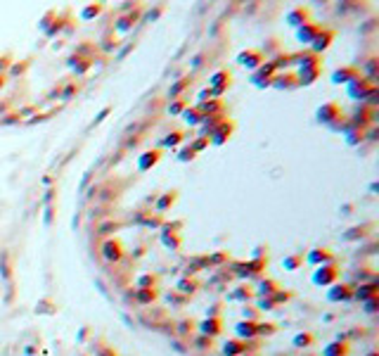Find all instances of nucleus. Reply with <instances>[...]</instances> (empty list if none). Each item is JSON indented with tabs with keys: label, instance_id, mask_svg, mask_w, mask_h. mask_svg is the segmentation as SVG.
Returning a JSON list of instances; mask_svg holds the SVG:
<instances>
[{
	"label": "nucleus",
	"instance_id": "f257e3e1",
	"mask_svg": "<svg viewBox=\"0 0 379 356\" xmlns=\"http://www.w3.org/2000/svg\"><path fill=\"white\" fill-rule=\"evenodd\" d=\"M273 76H275V67H273V62H270V60H266L261 67L251 74V83L258 86V88H268L270 81H273Z\"/></svg>",
	"mask_w": 379,
	"mask_h": 356
},
{
	"label": "nucleus",
	"instance_id": "f03ea898",
	"mask_svg": "<svg viewBox=\"0 0 379 356\" xmlns=\"http://www.w3.org/2000/svg\"><path fill=\"white\" fill-rule=\"evenodd\" d=\"M374 86H370L365 79H355V81H351L349 86H346V93H349V98L351 100H355V102H365L367 100V95H370V91H372Z\"/></svg>",
	"mask_w": 379,
	"mask_h": 356
},
{
	"label": "nucleus",
	"instance_id": "7ed1b4c3",
	"mask_svg": "<svg viewBox=\"0 0 379 356\" xmlns=\"http://www.w3.org/2000/svg\"><path fill=\"white\" fill-rule=\"evenodd\" d=\"M228 86H230V74H228L225 69H220V72H216L211 79H209V91H211V95H214V100H218L223 93L228 91Z\"/></svg>",
	"mask_w": 379,
	"mask_h": 356
},
{
	"label": "nucleus",
	"instance_id": "20e7f679",
	"mask_svg": "<svg viewBox=\"0 0 379 356\" xmlns=\"http://www.w3.org/2000/svg\"><path fill=\"white\" fill-rule=\"evenodd\" d=\"M102 257H104V261H109V264H117V261H121V257H123L121 242H119V240H114V238H107L102 242Z\"/></svg>",
	"mask_w": 379,
	"mask_h": 356
},
{
	"label": "nucleus",
	"instance_id": "39448f33",
	"mask_svg": "<svg viewBox=\"0 0 379 356\" xmlns=\"http://www.w3.org/2000/svg\"><path fill=\"white\" fill-rule=\"evenodd\" d=\"M237 62L242 64V67L251 69V72H256L263 62H266V55H263L261 50H244V52H239Z\"/></svg>",
	"mask_w": 379,
	"mask_h": 356
},
{
	"label": "nucleus",
	"instance_id": "423d86ee",
	"mask_svg": "<svg viewBox=\"0 0 379 356\" xmlns=\"http://www.w3.org/2000/svg\"><path fill=\"white\" fill-rule=\"evenodd\" d=\"M292 67H320V55L311 52V50H304V52H292Z\"/></svg>",
	"mask_w": 379,
	"mask_h": 356
},
{
	"label": "nucleus",
	"instance_id": "0eeeda50",
	"mask_svg": "<svg viewBox=\"0 0 379 356\" xmlns=\"http://www.w3.org/2000/svg\"><path fill=\"white\" fill-rule=\"evenodd\" d=\"M315 114H318V121L320 123H327V126H330L332 121H336L339 117H344L336 102H325L323 107H318V112H315Z\"/></svg>",
	"mask_w": 379,
	"mask_h": 356
},
{
	"label": "nucleus",
	"instance_id": "6e6552de",
	"mask_svg": "<svg viewBox=\"0 0 379 356\" xmlns=\"http://www.w3.org/2000/svg\"><path fill=\"white\" fill-rule=\"evenodd\" d=\"M235 129V123L233 121H228V119H223V121L218 123L214 129V133L209 135V143H214V145H223V143L230 138V133H233Z\"/></svg>",
	"mask_w": 379,
	"mask_h": 356
},
{
	"label": "nucleus",
	"instance_id": "1a4fd4ad",
	"mask_svg": "<svg viewBox=\"0 0 379 356\" xmlns=\"http://www.w3.org/2000/svg\"><path fill=\"white\" fill-rule=\"evenodd\" d=\"M332 41H334V31L332 29H320V33L315 36V41L311 43V52H315V55H320L323 50H327L332 45Z\"/></svg>",
	"mask_w": 379,
	"mask_h": 356
},
{
	"label": "nucleus",
	"instance_id": "9d476101",
	"mask_svg": "<svg viewBox=\"0 0 379 356\" xmlns=\"http://www.w3.org/2000/svg\"><path fill=\"white\" fill-rule=\"evenodd\" d=\"M320 29H323L320 24H313V22H306L304 26H299V29H296V38H299V41H301L304 45H311L313 41H315V36L320 33Z\"/></svg>",
	"mask_w": 379,
	"mask_h": 356
},
{
	"label": "nucleus",
	"instance_id": "9b49d317",
	"mask_svg": "<svg viewBox=\"0 0 379 356\" xmlns=\"http://www.w3.org/2000/svg\"><path fill=\"white\" fill-rule=\"evenodd\" d=\"M355 79H361V69L358 67H342L332 74V83H346L349 86L351 81H355Z\"/></svg>",
	"mask_w": 379,
	"mask_h": 356
},
{
	"label": "nucleus",
	"instance_id": "f8f14e48",
	"mask_svg": "<svg viewBox=\"0 0 379 356\" xmlns=\"http://www.w3.org/2000/svg\"><path fill=\"white\" fill-rule=\"evenodd\" d=\"M270 86L277 88V91H292V88H296L299 83H296V76H294L292 72H282V74H275V76H273Z\"/></svg>",
	"mask_w": 379,
	"mask_h": 356
},
{
	"label": "nucleus",
	"instance_id": "ddd939ff",
	"mask_svg": "<svg viewBox=\"0 0 379 356\" xmlns=\"http://www.w3.org/2000/svg\"><path fill=\"white\" fill-rule=\"evenodd\" d=\"M161 159V152L159 150H145L142 154H138V169L140 171H149L152 166H157Z\"/></svg>",
	"mask_w": 379,
	"mask_h": 356
},
{
	"label": "nucleus",
	"instance_id": "4468645a",
	"mask_svg": "<svg viewBox=\"0 0 379 356\" xmlns=\"http://www.w3.org/2000/svg\"><path fill=\"white\" fill-rule=\"evenodd\" d=\"M313 280L318 282V285H330V282L336 280V266L330 264V266H320L315 273H313Z\"/></svg>",
	"mask_w": 379,
	"mask_h": 356
},
{
	"label": "nucleus",
	"instance_id": "2eb2a0df",
	"mask_svg": "<svg viewBox=\"0 0 379 356\" xmlns=\"http://www.w3.org/2000/svg\"><path fill=\"white\" fill-rule=\"evenodd\" d=\"M294 76H296V83H299V86H311V83H315V79L320 76V67H304Z\"/></svg>",
	"mask_w": 379,
	"mask_h": 356
},
{
	"label": "nucleus",
	"instance_id": "dca6fc26",
	"mask_svg": "<svg viewBox=\"0 0 379 356\" xmlns=\"http://www.w3.org/2000/svg\"><path fill=\"white\" fill-rule=\"evenodd\" d=\"M197 112H199L202 117L225 114V110H223V102H220V100H206V102H199V104H197Z\"/></svg>",
	"mask_w": 379,
	"mask_h": 356
},
{
	"label": "nucleus",
	"instance_id": "f3484780",
	"mask_svg": "<svg viewBox=\"0 0 379 356\" xmlns=\"http://www.w3.org/2000/svg\"><path fill=\"white\" fill-rule=\"evenodd\" d=\"M176 192H164V195L159 197H154V209H157V214H164V211H168V209L176 204Z\"/></svg>",
	"mask_w": 379,
	"mask_h": 356
},
{
	"label": "nucleus",
	"instance_id": "a211bd4d",
	"mask_svg": "<svg viewBox=\"0 0 379 356\" xmlns=\"http://www.w3.org/2000/svg\"><path fill=\"white\" fill-rule=\"evenodd\" d=\"M67 64L73 69V72H76V74L81 76V74H86L88 69L92 67V57L88 60V57H76V55H71V57L67 60Z\"/></svg>",
	"mask_w": 379,
	"mask_h": 356
},
{
	"label": "nucleus",
	"instance_id": "6ab92c4d",
	"mask_svg": "<svg viewBox=\"0 0 379 356\" xmlns=\"http://www.w3.org/2000/svg\"><path fill=\"white\" fill-rule=\"evenodd\" d=\"M377 62H379L377 57H370V60L363 64V69H361L363 74H365L363 79H365L370 86H377Z\"/></svg>",
	"mask_w": 379,
	"mask_h": 356
},
{
	"label": "nucleus",
	"instance_id": "aec40b11",
	"mask_svg": "<svg viewBox=\"0 0 379 356\" xmlns=\"http://www.w3.org/2000/svg\"><path fill=\"white\" fill-rule=\"evenodd\" d=\"M140 19V10H135V12H130V14H123V17H119V22L114 24V29L117 31H121V33H126V31H130L133 29V24Z\"/></svg>",
	"mask_w": 379,
	"mask_h": 356
},
{
	"label": "nucleus",
	"instance_id": "412c9836",
	"mask_svg": "<svg viewBox=\"0 0 379 356\" xmlns=\"http://www.w3.org/2000/svg\"><path fill=\"white\" fill-rule=\"evenodd\" d=\"M287 22L292 26H296V29H299V26H304L308 22V10H306V7H294V10H289Z\"/></svg>",
	"mask_w": 379,
	"mask_h": 356
},
{
	"label": "nucleus",
	"instance_id": "4be33fe9",
	"mask_svg": "<svg viewBox=\"0 0 379 356\" xmlns=\"http://www.w3.org/2000/svg\"><path fill=\"white\" fill-rule=\"evenodd\" d=\"M180 117H183V121L187 123V126H199V123L204 121V117L197 112V107H185Z\"/></svg>",
	"mask_w": 379,
	"mask_h": 356
},
{
	"label": "nucleus",
	"instance_id": "5701e85b",
	"mask_svg": "<svg viewBox=\"0 0 379 356\" xmlns=\"http://www.w3.org/2000/svg\"><path fill=\"white\" fill-rule=\"evenodd\" d=\"M308 261L311 264H325V261H334V254H330L327 250H313L308 254Z\"/></svg>",
	"mask_w": 379,
	"mask_h": 356
},
{
	"label": "nucleus",
	"instance_id": "b1692460",
	"mask_svg": "<svg viewBox=\"0 0 379 356\" xmlns=\"http://www.w3.org/2000/svg\"><path fill=\"white\" fill-rule=\"evenodd\" d=\"M100 12H102V5H100V3H90V5H86L81 10V19H83V22H90V19H95Z\"/></svg>",
	"mask_w": 379,
	"mask_h": 356
},
{
	"label": "nucleus",
	"instance_id": "393cba45",
	"mask_svg": "<svg viewBox=\"0 0 379 356\" xmlns=\"http://www.w3.org/2000/svg\"><path fill=\"white\" fill-rule=\"evenodd\" d=\"M183 140H185L183 131H173V133H168L164 140H161V145H164V148H178Z\"/></svg>",
	"mask_w": 379,
	"mask_h": 356
},
{
	"label": "nucleus",
	"instance_id": "a878e982",
	"mask_svg": "<svg viewBox=\"0 0 379 356\" xmlns=\"http://www.w3.org/2000/svg\"><path fill=\"white\" fill-rule=\"evenodd\" d=\"M190 86V79H180V81H176L171 88H168V98L171 100H178V95L185 91V88Z\"/></svg>",
	"mask_w": 379,
	"mask_h": 356
},
{
	"label": "nucleus",
	"instance_id": "bb28decb",
	"mask_svg": "<svg viewBox=\"0 0 379 356\" xmlns=\"http://www.w3.org/2000/svg\"><path fill=\"white\" fill-rule=\"evenodd\" d=\"M119 228H121V223H119V221H104V223H100L98 233L100 235H111V233H117Z\"/></svg>",
	"mask_w": 379,
	"mask_h": 356
},
{
	"label": "nucleus",
	"instance_id": "cd10ccee",
	"mask_svg": "<svg viewBox=\"0 0 379 356\" xmlns=\"http://www.w3.org/2000/svg\"><path fill=\"white\" fill-rule=\"evenodd\" d=\"M363 138H365V135H363V131H358V129H346V143H349V145H358V143H363Z\"/></svg>",
	"mask_w": 379,
	"mask_h": 356
},
{
	"label": "nucleus",
	"instance_id": "c85d7f7f",
	"mask_svg": "<svg viewBox=\"0 0 379 356\" xmlns=\"http://www.w3.org/2000/svg\"><path fill=\"white\" fill-rule=\"evenodd\" d=\"M235 330H237V335H242V337H254V335L258 332L254 323H239Z\"/></svg>",
	"mask_w": 379,
	"mask_h": 356
},
{
	"label": "nucleus",
	"instance_id": "c756f323",
	"mask_svg": "<svg viewBox=\"0 0 379 356\" xmlns=\"http://www.w3.org/2000/svg\"><path fill=\"white\" fill-rule=\"evenodd\" d=\"M62 29H64V17H55V22H52V24H50V29L45 31V36H48V38H55Z\"/></svg>",
	"mask_w": 379,
	"mask_h": 356
},
{
	"label": "nucleus",
	"instance_id": "7c9ffc66",
	"mask_svg": "<svg viewBox=\"0 0 379 356\" xmlns=\"http://www.w3.org/2000/svg\"><path fill=\"white\" fill-rule=\"evenodd\" d=\"M161 242H164L166 247H171V250H178V247H180V238H178L176 233H161Z\"/></svg>",
	"mask_w": 379,
	"mask_h": 356
},
{
	"label": "nucleus",
	"instance_id": "2f4dec72",
	"mask_svg": "<svg viewBox=\"0 0 379 356\" xmlns=\"http://www.w3.org/2000/svg\"><path fill=\"white\" fill-rule=\"evenodd\" d=\"M185 107H187L185 100H171V104H168V114H171V117H180Z\"/></svg>",
	"mask_w": 379,
	"mask_h": 356
},
{
	"label": "nucleus",
	"instance_id": "473e14b6",
	"mask_svg": "<svg viewBox=\"0 0 379 356\" xmlns=\"http://www.w3.org/2000/svg\"><path fill=\"white\" fill-rule=\"evenodd\" d=\"M26 69H29V62H17V64H10L5 76H22Z\"/></svg>",
	"mask_w": 379,
	"mask_h": 356
},
{
	"label": "nucleus",
	"instance_id": "72a5a7b5",
	"mask_svg": "<svg viewBox=\"0 0 379 356\" xmlns=\"http://www.w3.org/2000/svg\"><path fill=\"white\" fill-rule=\"evenodd\" d=\"M190 148L195 150V154H197V152H202V150L209 148V138H202V135H197L195 140L190 143Z\"/></svg>",
	"mask_w": 379,
	"mask_h": 356
},
{
	"label": "nucleus",
	"instance_id": "f704fd0d",
	"mask_svg": "<svg viewBox=\"0 0 379 356\" xmlns=\"http://www.w3.org/2000/svg\"><path fill=\"white\" fill-rule=\"evenodd\" d=\"M195 157H197V154H195V150L190 148V145H183L180 152H178V159H180V162H192Z\"/></svg>",
	"mask_w": 379,
	"mask_h": 356
},
{
	"label": "nucleus",
	"instance_id": "c9c22d12",
	"mask_svg": "<svg viewBox=\"0 0 379 356\" xmlns=\"http://www.w3.org/2000/svg\"><path fill=\"white\" fill-rule=\"evenodd\" d=\"M223 351H225V356H235V354H239V351H244V344H239V342H228L225 347H223Z\"/></svg>",
	"mask_w": 379,
	"mask_h": 356
},
{
	"label": "nucleus",
	"instance_id": "e433bc0d",
	"mask_svg": "<svg viewBox=\"0 0 379 356\" xmlns=\"http://www.w3.org/2000/svg\"><path fill=\"white\" fill-rule=\"evenodd\" d=\"M117 36H114V33H107V36L102 38V50H107V52H109V50H114L117 48Z\"/></svg>",
	"mask_w": 379,
	"mask_h": 356
},
{
	"label": "nucleus",
	"instance_id": "4c0bfd02",
	"mask_svg": "<svg viewBox=\"0 0 379 356\" xmlns=\"http://www.w3.org/2000/svg\"><path fill=\"white\" fill-rule=\"evenodd\" d=\"M55 17H57V12H55V10H50V12L45 14V17L41 19V22H38V29H41V31H48V29H50V24H52L50 19H55Z\"/></svg>",
	"mask_w": 379,
	"mask_h": 356
},
{
	"label": "nucleus",
	"instance_id": "58836bf2",
	"mask_svg": "<svg viewBox=\"0 0 379 356\" xmlns=\"http://www.w3.org/2000/svg\"><path fill=\"white\" fill-rule=\"evenodd\" d=\"M138 297H140V301L142 304H147V301H154V290L152 288H145V290H140V292H138Z\"/></svg>",
	"mask_w": 379,
	"mask_h": 356
},
{
	"label": "nucleus",
	"instance_id": "ea45409f",
	"mask_svg": "<svg viewBox=\"0 0 379 356\" xmlns=\"http://www.w3.org/2000/svg\"><path fill=\"white\" fill-rule=\"evenodd\" d=\"M92 50H95V45H92V43H83V45H79V48H76V52H73V55H76V57L88 55V60H90V52H92Z\"/></svg>",
	"mask_w": 379,
	"mask_h": 356
},
{
	"label": "nucleus",
	"instance_id": "a19ab883",
	"mask_svg": "<svg viewBox=\"0 0 379 356\" xmlns=\"http://www.w3.org/2000/svg\"><path fill=\"white\" fill-rule=\"evenodd\" d=\"M202 332H211V335H214V332H218V321H204L202 323Z\"/></svg>",
	"mask_w": 379,
	"mask_h": 356
},
{
	"label": "nucleus",
	"instance_id": "79ce46f5",
	"mask_svg": "<svg viewBox=\"0 0 379 356\" xmlns=\"http://www.w3.org/2000/svg\"><path fill=\"white\" fill-rule=\"evenodd\" d=\"M258 292H261V295H273V292H275V282H273V280H263Z\"/></svg>",
	"mask_w": 379,
	"mask_h": 356
},
{
	"label": "nucleus",
	"instance_id": "37998d69",
	"mask_svg": "<svg viewBox=\"0 0 379 356\" xmlns=\"http://www.w3.org/2000/svg\"><path fill=\"white\" fill-rule=\"evenodd\" d=\"M73 93H79V86H76V83H69V86L60 93V95H62V98H64V100H69V98H71V95H73Z\"/></svg>",
	"mask_w": 379,
	"mask_h": 356
},
{
	"label": "nucleus",
	"instance_id": "c03bdc74",
	"mask_svg": "<svg viewBox=\"0 0 379 356\" xmlns=\"http://www.w3.org/2000/svg\"><path fill=\"white\" fill-rule=\"evenodd\" d=\"M299 264H301V257H287L285 259V269H289V271H294Z\"/></svg>",
	"mask_w": 379,
	"mask_h": 356
},
{
	"label": "nucleus",
	"instance_id": "a18cd8bd",
	"mask_svg": "<svg viewBox=\"0 0 379 356\" xmlns=\"http://www.w3.org/2000/svg\"><path fill=\"white\" fill-rule=\"evenodd\" d=\"M342 297H351V290L344 288V285H342V290H334V292H332V299H342Z\"/></svg>",
	"mask_w": 379,
	"mask_h": 356
},
{
	"label": "nucleus",
	"instance_id": "49530a36",
	"mask_svg": "<svg viewBox=\"0 0 379 356\" xmlns=\"http://www.w3.org/2000/svg\"><path fill=\"white\" fill-rule=\"evenodd\" d=\"M10 64H12V60H10V57H7V55H3V57H0V74H5L7 69H10Z\"/></svg>",
	"mask_w": 379,
	"mask_h": 356
},
{
	"label": "nucleus",
	"instance_id": "de8ad7c7",
	"mask_svg": "<svg viewBox=\"0 0 379 356\" xmlns=\"http://www.w3.org/2000/svg\"><path fill=\"white\" fill-rule=\"evenodd\" d=\"M363 135H367L370 140H377V138H379V129H377V126H370L367 131H363Z\"/></svg>",
	"mask_w": 379,
	"mask_h": 356
},
{
	"label": "nucleus",
	"instance_id": "09e8293b",
	"mask_svg": "<svg viewBox=\"0 0 379 356\" xmlns=\"http://www.w3.org/2000/svg\"><path fill=\"white\" fill-rule=\"evenodd\" d=\"M178 288L183 290V292H192V290H195V282L192 280H180L178 282Z\"/></svg>",
	"mask_w": 379,
	"mask_h": 356
},
{
	"label": "nucleus",
	"instance_id": "8fccbe9b",
	"mask_svg": "<svg viewBox=\"0 0 379 356\" xmlns=\"http://www.w3.org/2000/svg\"><path fill=\"white\" fill-rule=\"evenodd\" d=\"M138 285H140V290H145L147 285H154V276H142L140 280H138Z\"/></svg>",
	"mask_w": 379,
	"mask_h": 356
},
{
	"label": "nucleus",
	"instance_id": "3c124183",
	"mask_svg": "<svg viewBox=\"0 0 379 356\" xmlns=\"http://www.w3.org/2000/svg\"><path fill=\"white\" fill-rule=\"evenodd\" d=\"M109 112H111V110H109V107H104V110H102V112H100L98 117H95V121H92V123H95V126H98V123H102V121H104V119H107V114H109Z\"/></svg>",
	"mask_w": 379,
	"mask_h": 356
},
{
	"label": "nucleus",
	"instance_id": "603ef678",
	"mask_svg": "<svg viewBox=\"0 0 379 356\" xmlns=\"http://www.w3.org/2000/svg\"><path fill=\"white\" fill-rule=\"evenodd\" d=\"M206 100H214V95H211V91H209V88H204V91L199 93V102H206Z\"/></svg>",
	"mask_w": 379,
	"mask_h": 356
},
{
	"label": "nucleus",
	"instance_id": "864d4df0",
	"mask_svg": "<svg viewBox=\"0 0 379 356\" xmlns=\"http://www.w3.org/2000/svg\"><path fill=\"white\" fill-rule=\"evenodd\" d=\"M353 233H346L344 235V240H351V238H358V235H363V228H351Z\"/></svg>",
	"mask_w": 379,
	"mask_h": 356
},
{
	"label": "nucleus",
	"instance_id": "5fc2aeb1",
	"mask_svg": "<svg viewBox=\"0 0 379 356\" xmlns=\"http://www.w3.org/2000/svg\"><path fill=\"white\" fill-rule=\"evenodd\" d=\"M45 223H48V226H50V223H52V207H48V209H45Z\"/></svg>",
	"mask_w": 379,
	"mask_h": 356
},
{
	"label": "nucleus",
	"instance_id": "6e6d98bb",
	"mask_svg": "<svg viewBox=\"0 0 379 356\" xmlns=\"http://www.w3.org/2000/svg\"><path fill=\"white\" fill-rule=\"evenodd\" d=\"M5 83H7V76H5V74H0V91L5 88Z\"/></svg>",
	"mask_w": 379,
	"mask_h": 356
},
{
	"label": "nucleus",
	"instance_id": "4d7b16f0",
	"mask_svg": "<svg viewBox=\"0 0 379 356\" xmlns=\"http://www.w3.org/2000/svg\"><path fill=\"white\" fill-rule=\"evenodd\" d=\"M52 197H55V190H48V195H45V202H52Z\"/></svg>",
	"mask_w": 379,
	"mask_h": 356
},
{
	"label": "nucleus",
	"instance_id": "13d9d810",
	"mask_svg": "<svg viewBox=\"0 0 379 356\" xmlns=\"http://www.w3.org/2000/svg\"><path fill=\"white\" fill-rule=\"evenodd\" d=\"M199 64H202V55H197V57H195V62H192V67H199Z\"/></svg>",
	"mask_w": 379,
	"mask_h": 356
}]
</instances>
